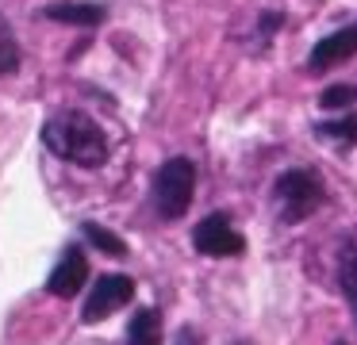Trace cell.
Returning a JSON list of instances; mask_svg holds the SVG:
<instances>
[{
  "mask_svg": "<svg viewBox=\"0 0 357 345\" xmlns=\"http://www.w3.org/2000/svg\"><path fill=\"white\" fill-rule=\"evenodd\" d=\"M338 345H346V342H338Z\"/></svg>",
  "mask_w": 357,
  "mask_h": 345,
  "instance_id": "2e32d148",
  "label": "cell"
},
{
  "mask_svg": "<svg viewBox=\"0 0 357 345\" xmlns=\"http://www.w3.org/2000/svg\"><path fill=\"white\" fill-rule=\"evenodd\" d=\"M20 69V43H16V31L12 23L0 15V77H8Z\"/></svg>",
  "mask_w": 357,
  "mask_h": 345,
  "instance_id": "7c38bea8",
  "label": "cell"
},
{
  "mask_svg": "<svg viewBox=\"0 0 357 345\" xmlns=\"http://www.w3.org/2000/svg\"><path fill=\"white\" fill-rule=\"evenodd\" d=\"M284 27V12H261V20H257V35H261V46L269 43L277 31Z\"/></svg>",
  "mask_w": 357,
  "mask_h": 345,
  "instance_id": "9a60e30c",
  "label": "cell"
},
{
  "mask_svg": "<svg viewBox=\"0 0 357 345\" xmlns=\"http://www.w3.org/2000/svg\"><path fill=\"white\" fill-rule=\"evenodd\" d=\"M43 15L54 23H70V27H96L104 23V4H93V0H62V4H47Z\"/></svg>",
  "mask_w": 357,
  "mask_h": 345,
  "instance_id": "ba28073f",
  "label": "cell"
},
{
  "mask_svg": "<svg viewBox=\"0 0 357 345\" xmlns=\"http://www.w3.org/2000/svg\"><path fill=\"white\" fill-rule=\"evenodd\" d=\"M338 288L357 319V238H346L338 245Z\"/></svg>",
  "mask_w": 357,
  "mask_h": 345,
  "instance_id": "9c48e42d",
  "label": "cell"
},
{
  "mask_svg": "<svg viewBox=\"0 0 357 345\" xmlns=\"http://www.w3.org/2000/svg\"><path fill=\"white\" fill-rule=\"evenodd\" d=\"M85 280H89V257H85V250H81L77 242H70L62 250V257H58V265L50 268L47 291L58 296V299H70V296H77V291L85 288Z\"/></svg>",
  "mask_w": 357,
  "mask_h": 345,
  "instance_id": "8992f818",
  "label": "cell"
},
{
  "mask_svg": "<svg viewBox=\"0 0 357 345\" xmlns=\"http://www.w3.org/2000/svg\"><path fill=\"white\" fill-rule=\"evenodd\" d=\"M357 104V89L354 84H326L323 92H319V107L323 112H346V107Z\"/></svg>",
  "mask_w": 357,
  "mask_h": 345,
  "instance_id": "5bb4252c",
  "label": "cell"
},
{
  "mask_svg": "<svg viewBox=\"0 0 357 345\" xmlns=\"http://www.w3.org/2000/svg\"><path fill=\"white\" fill-rule=\"evenodd\" d=\"M273 199H277V215L280 222H303L307 215L319 211V204L326 199L323 176L315 169H284L273 181Z\"/></svg>",
  "mask_w": 357,
  "mask_h": 345,
  "instance_id": "3957f363",
  "label": "cell"
},
{
  "mask_svg": "<svg viewBox=\"0 0 357 345\" xmlns=\"http://www.w3.org/2000/svg\"><path fill=\"white\" fill-rule=\"evenodd\" d=\"M311 130H315V138H323L331 146H354L357 142V115L342 112L338 119H319Z\"/></svg>",
  "mask_w": 357,
  "mask_h": 345,
  "instance_id": "30bf717a",
  "label": "cell"
},
{
  "mask_svg": "<svg viewBox=\"0 0 357 345\" xmlns=\"http://www.w3.org/2000/svg\"><path fill=\"white\" fill-rule=\"evenodd\" d=\"M196 192V165L188 158H169L158 165L154 181H150V207L158 211V219L173 222L188 211Z\"/></svg>",
  "mask_w": 357,
  "mask_h": 345,
  "instance_id": "7a4b0ae2",
  "label": "cell"
},
{
  "mask_svg": "<svg viewBox=\"0 0 357 345\" xmlns=\"http://www.w3.org/2000/svg\"><path fill=\"white\" fill-rule=\"evenodd\" d=\"M127 345H162V314L154 307H142L127 326Z\"/></svg>",
  "mask_w": 357,
  "mask_h": 345,
  "instance_id": "8fae6325",
  "label": "cell"
},
{
  "mask_svg": "<svg viewBox=\"0 0 357 345\" xmlns=\"http://www.w3.org/2000/svg\"><path fill=\"white\" fill-rule=\"evenodd\" d=\"M131 299H135V280L131 276H119V273L100 276V280L93 284V291H89L85 307H81V322L96 326V322L112 319L119 307H127Z\"/></svg>",
  "mask_w": 357,
  "mask_h": 345,
  "instance_id": "277c9868",
  "label": "cell"
},
{
  "mask_svg": "<svg viewBox=\"0 0 357 345\" xmlns=\"http://www.w3.org/2000/svg\"><path fill=\"white\" fill-rule=\"evenodd\" d=\"M192 245H196V253H204V257H238V253L246 250V238L231 227V219H227L223 211H215V215H208V219L196 222Z\"/></svg>",
  "mask_w": 357,
  "mask_h": 345,
  "instance_id": "5b68a950",
  "label": "cell"
},
{
  "mask_svg": "<svg viewBox=\"0 0 357 345\" xmlns=\"http://www.w3.org/2000/svg\"><path fill=\"white\" fill-rule=\"evenodd\" d=\"M81 234H85L100 253H108V257H123V253H127L123 238H116L108 227H100V222H85V227H81Z\"/></svg>",
  "mask_w": 357,
  "mask_h": 345,
  "instance_id": "4fadbf2b",
  "label": "cell"
},
{
  "mask_svg": "<svg viewBox=\"0 0 357 345\" xmlns=\"http://www.w3.org/2000/svg\"><path fill=\"white\" fill-rule=\"evenodd\" d=\"M43 142H47V150L54 153V158L70 161V165H77V169H100V165H108V158H112V142H108V135H104V127L93 115L73 112V107L54 112L43 123Z\"/></svg>",
  "mask_w": 357,
  "mask_h": 345,
  "instance_id": "6da1fadb",
  "label": "cell"
},
{
  "mask_svg": "<svg viewBox=\"0 0 357 345\" xmlns=\"http://www.w3.org/2000/svg\"><path fill=\"white\" fill-rule=\"evenodd\" d=\"M357 58V23L349 27H338L331 31L326 38H319L307 54V73H326V69L342 66V61Z\"/></svg>",
  "mask_w": 357,
  "mask_h": 345,
  "instance_id": "52a82bcc",
  "label": "cell"
}]
</instances>
